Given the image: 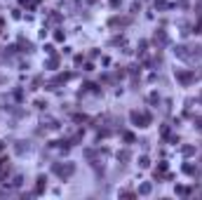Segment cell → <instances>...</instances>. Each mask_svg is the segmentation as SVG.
I'll list each match as a JSON object with an SVG mask.
<instances>
[{
  "label": "cell",
  "instance_id": "6da1fadb",
  "mask_svg": "<svg viewBox=\"0 0 202 200\" xmlns=\"http://www.w3.org/2000/svg\"><path fill=\"white\" fill-rule=\"evenodd\" d=\"M0 26H2V21H0Z\"/></svg>",
  "mask_w": 202,
  "mask_h": 200
},
{
  "label": "cell",
  "instance_id": "7a4b0ae2",
  "mask_svg": "<svg viewBox=\"0 0 202 200\" xmlns=\"http://www.w3.org/2000/svg\"><path fill=\"white\" fill-rule=\"evenodd\" d=\"M89 2H92V0H89Z\"/></svg>",
  "mask_w": 202,
  "mask_h": 200
}]
</instances>
